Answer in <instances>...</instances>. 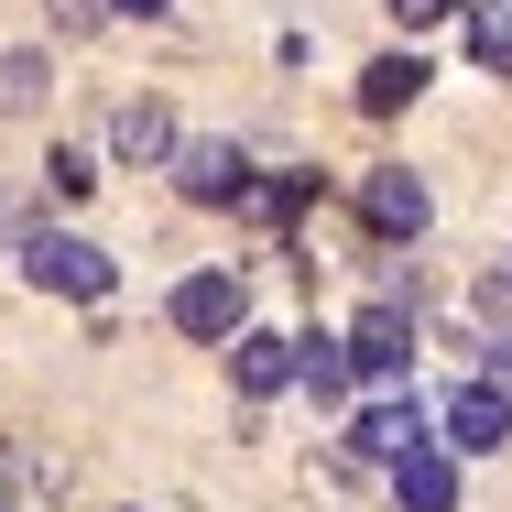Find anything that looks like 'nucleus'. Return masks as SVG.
I'll return each instance as SVG.
<instances>
[{
	"label": "nucleus",
	"instance_id": "dca6fc26",
	"mask_svg": "<svg viewBox=\"0 0 512 512\" xmlns=\"http://www.w3.org/2000/svg\"><path fill=\"white\" fill-rule=\"evenodd\" d=\"M382 11H393V22H447L458 0H382Z\"/></svg>",
	"mask_w": 512,
	"mask_h": 512
},
{
	"label": "nucleus",
	"instance_id": "a211bd4d",
	"mask_svg": "<svg viewBox=\"0 0 512 512\" xmlns=\"http://www.w3.org/2000/svg\"><path fill=\"white\" fill-rule=\"evenodd\" d=\"M491 349H502V371H512V338H491Z\"/></svg>",
	"mask_w": 512,
	"mask_h": 512
},
{
	"label": "nucleus",
	"instance_id": "4468645a",
	"mask_svg": "<svg viewBox=\"0 0 512 512\" xmlns=\"http://www.w3.org/2000/svg\"><path fill=\"white\" fill-rule=\"evenodd\" d=\"M44 99V55L22 44V55H0V109H33Z\"/></svg>",
	"mask_w": 512,
	"mask_h": 512
},
{
	"label": "nucleus",
	"instance_id": "9b49d317",
	"mask_svg": "<svg viewBox=\"0 0 512 512\" xmlns=\"http://www.w3.org/2000/svg\"><path fill=\"white\" fill-rule=\"evenodd\" d=\"M414 99H425V66H414V55H382V66L360 77V109H371V120H393V109H414Z\"/></svg>",
	"mask_w": 512,
	"mask_h": 512
},
{
	"label": "nucleus",
	"instance_id": "20e7f679",
	"mask_svg": "<svg viewBox=\"0 0 512 512\" xmlns=\"http://www.w3.org/2000/svg\"><path fill=\"white\" fill-rule=\"evenodd\" d=\"M360 218H371L382 240H425L436 207H425V186H414L404 164H371V175H360Z\"/></svg>",
	"mask_w": 512,
	"mask_h": 512
},
{
	"label": "nucleus",
	"instance_id": "39448f33",
	"mask_svg": "<svg viewBox=\"0 0 512 512\" xmlns=\"http://www.w3.org/2000/svg\"><path fill=\"white\" fill-rule=\"evenodd\" d=\"M175 186L197 207H240L251 197V164H240V142H186V153H175Z\"/></svg>",
	"mask_w": 512,
	"mask_h": 512
},
{
	"label": "nucleus",
	"instance_id": "ddd939ff",
	"mask_svg": "<svg viewBox=\"0 0 512 512\" xmlns=\"http://www.w3.org/2000/svg\"><path fill=\"white\" fill-rule=\"evenodd\" d=\"M469 55H480L491 77H512V0H480V11H469Z\"/></svg>",
	"mask_w": 512,
	"mask_h": 512
},
{
	"label": "nucleus",
	"instance_id": "7ed1b4c3",
	"mask_svg": "<svg viewBox=\"0 0 512 512\" xmlns=\"http://www.w3.org/2000/svg\"><path fill=\"white\" fill-rule=\"evenodd\" d=\"M229 371H240V393L262 404V393L306 382V338H273V327H240V338H229Z\"/></svg>",
	"mask_w": 512,
	"mask_h": 512
},
{
	"label": "nucleus",
	"instance_id": "1a4fd4ad",
	"mask_svg": "<svg viewBox=\"0 0 512 512\" xmlns=\"http://www.w3.org/2000/svg\"><path fill=\"white\" fill-rule=\"evenodd\" d=\"M414 447H425V414H414V404H371V414H360V458L393 469V458H414Z\"/></svg>",
	"mask_w": 512,
	"mask_h": 512
},
{
	"label": "nucleus",
	"instance_id": "9d476101",
	"mask_svg": "<svg viewBox=\"0 0 512 512\" xmlns=\"http://www.w3.org/2000/svg\"><path fill=\"white\" fill-rule=\"evenodd\" d=\"M349 349H360V371H371V382H382V371H404V349H414V327L393 306H371L360 316V327H349Z\"/></svg>",
	"mask_w": 512,
	"mask_h": 512
},
{
	"label": "nucleus",
	"instance_id": "f3484780",
	"mask_svg": "<svg viewBox=\"0 0 512 512\" xmlns=\"http://www.w3.org/2000/svg\"><path fill=\"white\" fill-rule=\"evenodd\" d=\"M109 11H131V22H153V11H164V0H109Z\"/></svg>",
	"mask_w": 512,
	"mask_h": 512
},
{
	"label": "nucleus",
	"instance_id": "0eeeda50",
	"mask_svg": "<svg viewBox=\"0 0 512 512\" xmlns=\"http://www.w3.org/2000/svg\"><path fill=\"white\" fill-rule=\"evenodd\" d=\"M109 153H120V164H175L186 142H175L164 99H120V120H109Z\"/></svg>",
	"mask_w": 512,
	"mask_h": 512
},
{
	"label": "nucleus",
	"instance_id": "2eb2a0df",
	"mask_svg": "<svg viewBox=\"0 0 512 512\" xmlns=\"http://www.w3.org/2000/svg\"><path fill=\"white\" fill-rule=\"evenodd\" d=\"M44 186H55V197H88V186H99V164H88V153H55V164H44Z\"/></svg>",
	"mask_w": 512,
	"mask_h": 512
},
{
	"label": "nucleus",
	"instance_id": "6e6552de",
	"mask_svg": "<svg viewBox=\"0 0 512 512\" xmlns=\"http://www.w3.org/2000/svg\"><path fill=\"white\" fill-rule=\"evenodd\" d=\"M393 502H404V512H458V458H447V447L393 458Z\"/></svg>",
	"mask_w": 512,
	"mask_h": 512
},
{
	"label": "nucleus",
	"instance_id": "f8f14e48",
	"mask_svg": "<svg viewBox=\"0 0 512 512\" xmlns=\"http://www.w3.org/2000/svg\"><path fill=\"white\" fill-rule=\"evenodd\" d=\"M349 382H360V349H349V338H306V393H327V404H338Z\"/></svg>",
	"mask_w": 512,
	"mask_h": 512
},
{
	"label": "nucleus",
	"instance_id": "423d86ee",
	"mask_svg": "<svg viewBox=\"0 0 512 512\" xmlns=\"http://www.w3.org/2000/svg\"><path fill=\"white\" fill-rule=\"evenodd\" d=\"M502 436H512V404L491 393V382H458V393H447V447H469V458H491Z\"/></svg>",
	"mask_w": 512,
	"mask_h": 512
},
{
	"label": "nucleus",
	"instance_id": "6ab92c4d",
	"mask_svg": "<svg viewBox=\"0 0 512 512\" xmlns=\"http://www.w3.org/2000/svg\"><path fill=\"white\" fill-rule=\"evenodd\" d=\"M0 512H11V491H0Z\"/></svg>",
	"mask_w": 512,
	"mask_h": 512
},
{
	"label": "nucleus",
	"instance_id": "f257e3e1",
	"mask_svg": "<svg viewBox=\"0 0 512 512\" xmlns=\"http://www.w3.org/2000/svg\"><path fill=\"white\" fill-rule=\"evenodd\" d=\"M22 273H33L44 295H109V251L99 240H66V229H44V240L22 251Z\"/></svg>",
	"mask_w": 512,
	"mask_h": 512
},
{
	"label": "nucleus",
	"instance_id": "f03ea898",
	"mask_svg": "<svg viewBox=\"0 0 512 512\" xmlns=\"http://www.w3.org/2000/svg\"><path fill=\"white\" fill-rule=\"evenodd\" d=\"M175 327H186V338H240V327H251L240 273H186V284H175Z\"/></svg>",
	"mask_w": 512,
	"mask_h": 512
}]
</instances>
